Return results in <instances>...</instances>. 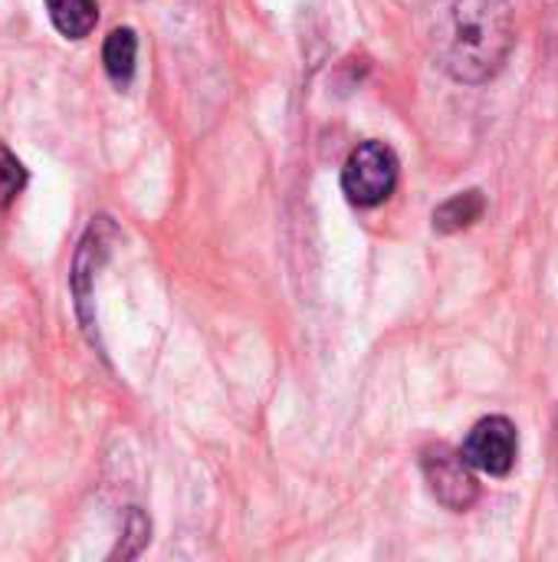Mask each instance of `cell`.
<instances>
[{
	"instance_id": "obj_5",
	"label": "cell",
	"mask_w": 558,
	"mask_h": 562,
	"mask_svg": "<svg viewBox=\"0 0 558 562\" xmlns=\"http://www.w3.org/2000/svg\"><path fill=\"white\" fill-rule=\"evenodd\" d=\"M102 63H105V72L115 86H128L132 76H135V63H138V36L135 30L128 26H118L105 36V46H102Z\"/></svg>"
},
{
	"instance_id": "obj_6",
	"label": "cell",
	"mask_w": 558,
	"mask_h": 562,
	"mask_svg": "<svg viewBox=\"0 0 558 562\" xmlns=\"http://www.w3.org/2000/svg\"><path fill=\"white\" fill-rule=\"evenodd\" d=\"M53 26L66 40H82L95 30L99 20V0H46Z\"/></svg>"
},
{
	"instance_id": "obj_9",
	"label": "cell",
	"mask_w": 558,
	"mask_h": 562,
	"mask_svg": "<svg viewBox=\"0 0 558 562\" xmlns=\"http://www.w3.org/2000/svg\"><path fill=\"white\" fill-rule=\"evenodd\" d=\"M556 481H558V435H556Z\"/></svg>"
},
{
	"instance_id": "obj_2",
	"label": "cell",
	"mask_w": 558,
	"mask_h": 562,
	"mask_svg": "<svg viewBox=\"0 0 558 562\" xmlns=\"http://www.w3.org/2000/svg\"><path fill=\"white\" fill-rule=\"evenodd\" d=\"M395 184H398V155L385 142H362L342 168V191L358 207L385 204Z\"/></svg>"
},
{
	"instance_id": "obj_7",
	"label": "cell",
	"mask_w": 558,
	"mask_h": 562,
	"mask_svg": "<svg viewBox=\"0 0 558 562\" xmlns=\"http://www.w3.org/2000/svg\"><path fill=\"white\" fill-rule=\"evenodd\" d=\"M483 211H487V201H483V194L477 188L460 191V194H454L451 201H444L434 211V227L441 234H454V231H464V227L477 224L483 217Z\"/></svg>"
},
{
	"instance_id": "obj_1",
	"label": "cell",
	"mask_w": 558,
	"mask_h": 562,
	"mask_svg": "<svg viewBox=\"0 0 558 562\" xmlns=\"http://www.w3.org/2000/svg\"><path fill=\"white\" fill-rule=\"evenodd\" d=\"M437 66L457 82L493 79L516 43L510 0H421Z\"/></svg>"
},
{
	"instance_id": "obj_8",
	"label": "cell",
	"mask_w": 558,
	"mask_h": 562,
	"mask_svg": "<svg viewBox=\"0 0 558 562\" xmlns=\"http://www.w3.org/2000/svg\"><path fill=\"white\" fill-rule=\"evenodd\" d=\"M26 184V168L20 165V158L0 145V207H7Z\"/></svg>"
},
{
	"instance_id": "obj_4",
	"label": "cell",
	"mask_w": 558,
	"mask_h": 562,
	"mask_svg": "<svg viewBox=\"0 0 558 562\" xmlns=\"http://www.w3.org/2000/svg\"><path fill=\"white\" fill-rule=\"evenodd\" d=\"M460 454L467 458V464L474 471H483L490 477H506L516 464V454H520L516 425L503 415H490V418L477 422L470 428Z\"/></svg>"
},
{
	"instance_id": "obj_3",
	"label": "cell",
	"mask_w": 558,
	"mask_h": 562,
	"mask_svg": "<svg viewBox=\"0 0 558 562\" xmlns=\"http://www.w3.org/2000/svg\"><path fill=\"white\" fill-rule=\"evenodd\" d=\"M421 471L431 484V494L447 507V510H470L480 497V484L474 477V468L467 458L447 445H434L421 454Z\"/></svg>"
}]
</instances>
